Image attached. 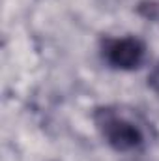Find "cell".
<instances>
[{"label":"cell","mask_w":159,"mask_h":161,"mask_svg":"<svg viewBox=\"0 0 159 161\" xmlns=\"http://www.w3.org/2000/svg\"><path fill=\"white\" fill-rule=\"evenodd\" d=\"M148 86H150L156 94H159V62L152 68V71L148 73Z\"/></svg>","instance_id":"3"},{"label":"cell","mask_w":159,"mask_h":161,"mask_svg":"<svg viewBox=\"0 0 159 161\" xmlns=\"http://www.w3.org/2000/svg\"><path fill=\"white\" fill-rule=\"evenodd\" d=\"M101 56L111 68L122 69V71H131L144 64L146 43L135 36L107 38L101 43Z\"/></svg>","instance_id":"2"},{"label":"cell","mask_w":159,"mask_h":161,"mask_svg":"<svg viewBox=\"0 0 159 161\" xmlns=\"http://www.w3.org/2000/svg\"><path fill=\"white\" fill-rule=\"evenodd\" d=\"M96 127L116 152H133L144 146L142 129L114 107H99L94 113Z\"/></svg>","instance_id":"1"}]
</instances>
